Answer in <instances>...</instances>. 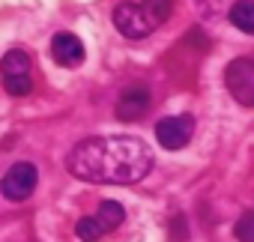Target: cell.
<instances>
[{"label":"cell","mask_w":254,"mask_h":242,"mask_svg":"<svg viewBox=\"0 0 254 242\" xmlns=\"http://www.w3.org/2000/svg\"><path fill=\"white\" fill-rule=\"evenodd\" d=\"M36 182H39V171H36V165H30V162H18V165H12V168L3 174V180H0V191H3L6 200L21 203V200H27V197L33 194Z\"/></svg>","instance_id":"obj_5"},{"label":"cell","mask_w":254,"mask_h":242,"mask_svg":"<svg viewBox=\"0 0 254 242\" xmlns=\"http://www.w3.org/2000/svg\"><path fill=\"white\" fill-rule=\"evenodd\" d=\"M66 168L72 177L84 182L102 185H132L141 182L153 168V150L135 135H111V138H87L81 141Z\"/></svg>","instance_id":"obj_1"},{"label":"cell","mask_w":254,"mask_h":242,"mask_svg":"<svg viewBox=\"0 0 254 242\" xmlns=\"http://www.w3.org/2000/svg\"><path fill=\"white\" fill-rule=\"evenodd\" d=\"M30 57L21 48H12L0 60V75H3V87L12 96H27L33 90V78H30Z\"/></svg>","instance_id":"obj_4"},{"label":"cell","mask_w":254,"mask_h":242,"mask_svg":"<svg viewBox=\"0 0 254 242\" xmlns=\"http://www.w3.org/2000/svg\"><path fill=\"white\" fill-rule=\"evenodd\" d=\"M233 233H236L239 242H254V212H245V215L236 221Z\"/></svg>","instance_id":"obj_12"},{"label":"cell","mask_w":254,"mask_h":242,"mask_svg":"<svg viewBox=\"0 0 254 242\" xmlns=\"http://www.w3.org/2000/svg\"><path fill=\"white\" fill-rule=\"evenodd\" d=\"M141 6H144L147 18L153 21V27H159L162 21H168V15H171V9H174L171 0H144Z\"/></svg>","instance_id":"obj_11"},{"label":"cell","mask_w":254,"mask_h":242,"mask_svg":"<svg viewBox=\"0 0 254 242\" xmlns=\"http://www.w3.org/2000/svg\"><path fill=\"white\" fill-rule=\"evenodd\" d=\"M194 135V117L191 114H177V117H165L156 123V141L165 150H183Z\"/></svg>","instance_id":"obj_6"},{"label":"cell","mask_w":254,"mask_h":242,"mask_svg":"<svg viewBox=\"0 0 254 242\" xmlns=\"http://www.w3.org/2000/svg\"><path fill=\"white\" fill-rule=\"evenodd\" d=\"M84 42L75 36V33H57L54 39H51V57H54V63L57 66H66V69H72V66H78V63H84Z\"/></svg>","instance_id":"obj_9"},{"label":"cell","mask_w":254,"mask_h":242,"mask_svg":"<svg viewBox=\"0 0 254 242\" xmlns=\"http://www.w3.org/2000/svg\"><path fill=\"white\" fill-rule=\"evenodd\" d=\"M153 105V96L147 87H129L123 90V96L117 99V120H123V123H135V120H141Z\"/></svg>","instance_id":"obj_8"},{"label":"cell","mask_w":254,"mask_h":242,"mask_svg":"<svg viewBox=\"0 0 254 242\" xmlns=\"http://www.w3.org/2000/svg\"><path fill=\"white\" fill-rule=\"evenodd\" d=\"M224 87L239 105L254 108V57L230 60L224 69Z\"/></svg>","instance_id":"obj_3"},{"label":"cell","mask_w":254,"mask_h":242,"mask_svg":"<svg viewBox=\"0 0 254 242\" xmlns=\"http://www.w3.org/2000/svg\"><path fill=\"white\" fill-rule=\"evenodd\" d=\"M114 27L126 39H144L153 30V21L147 18L141 3H129L126 0V3H117V9H114Z\"/></svg>","instance_id":"obj_7"},{"label":"cell","mask_w":254,"mask_h":242,"mask_svg":"<svg viewBox=\"0 0 254 242\" xmlns=\"http://www.w3.org/2000/svg\"><path fill=\"white\" fill-rule=\"evenodd\" d=\"M230 24L248 36H254V0H236L230 6Z\"/></svg>","instance_id":"obj_10"},{"label":"cell","mask_w":254,"mask_h":242,"mask_svg":"<svg viewBox=\"0 0 254 242\" xmlns=\"http://www.w3.org/2000/svg\"><path fill=\"white\" fill-rule=\"evenodd\" d=\"M123 221H126V209L117 200H102V206L96 209V215H87V218H81L75 224V233H78L81 242H96L105 233L117 230Z\"/></svg>","instance_id":"obj_2"}]
</instances>
